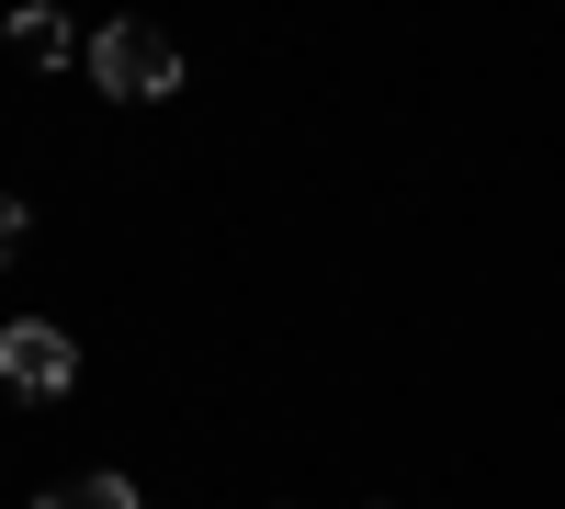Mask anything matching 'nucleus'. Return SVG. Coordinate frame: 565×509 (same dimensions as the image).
Returning a JSON list of instances; mask_svg holds the SVG:
<instances>
[{"instance_id":"f257e3e1","label":"nucleus","mask_w":565,"mask_h":509,"mask_svg":"<svg viewBox=\"0 0 565 509\" xmlns=\"http://www.w3.org/2000/svg\"><path fill=\"white\" fill-rule=\"evenodd\" d=\"M90 79H103L114 91V103H170V91H181V45L159 34V23H103V34H90Z\"/></svg>"},{"instance_id":"f03ea898","label":"nucleus","mask_w":565,"mask_h":509,"mask_svg":"<svg viewBox=\"0 0 565 509\" xmlns=\"http://www.w3.org/2000/svg\"><path fill=\"white\" fill-rule=\"evenodd\" d=\"M68 374H79L68 329H45V317H12V329H0V385H12V396H57Z\"/></svg>"},{"instance_id":"7ed1b4c3","label":"nucleus","mask_w":565,"mask_h":509,"mask_svg":"<svg viewBox=\"0 0 565 509\" xmlns=\"http://www.w3.org/2000/svg\"><path fill=\"white\" fill-rule=\"evenodd\" d=\"M34 509H148V498H136V476H57Z\"/></svg>"},{"instance_id":"20e7f679","label":"nucleus","mask_w":565,"mask_h":509,"mask_svg":"<svg viewBox=\"0 0 565 509\" xmlns=\"http://www.w3.org/2000/svg\"><path fill=\"white\" fill-rule=\"evenodd\" d=\"M12 45H23V57H45V68H57V57H68V23L45 12V0H34V12H12Z\"/></svg>"},{"instance_id":"39448f33","label":"nucleus","mask_w":565,"mask_h":509,"mask_svg":"<svg viewBox=\"0 0 565 509\" xmlns=\"http://www.w3.org/2000/svg\"><path fill=\"white\" fill-rule=\"evenodd\" d=\"M12 250H23V204L0 193V261H12Z\"/></svg>"}]
</instances>
